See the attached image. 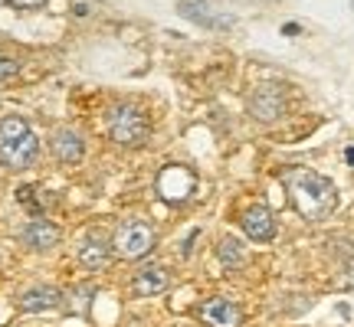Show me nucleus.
<instances>
[{"instance_id":"1","label":"nucleus","mask_w":354,"mask_h":327,"mask_svg":"<svg viewBox=\"0 0 354 327\" xmlns=\"http://www.w3.org/2000/svg\"><path fill=\"white\" fill-rule=\"evenodd\" d=\"M286 193H289L292 206L305 216V219H325V216L338 206V190L328 177L295 167L286 174Z\"/></svg>"},{"instance_id":"2","label":"nucleus","mask_w":354,"mask_h":327,"mask_svg":"<svg viewBox=\"0 0 354 327\" xmlns=\"http://www.w3.org/2000/svg\"><path fill=\"white\" fill-rule=\"evenodd\" d=\"M39 157V138L24 118H3L0 121V167L26 170Z\"/></svg>"},{"instance_id":"3","label":"nucleus","mask_w":354,"mask_h":327,"mask_svg":"<svg viewBox=\"0 0 354 327\" xmlns=\"http://www.w3.org/2000/svg\"><path fill=\"white\" fill-rule=\"evenodd\" d=\"M109 135H112L115 144H125V148H135L148 138V118L135 108V105H115L109 112Z\"/></svg>"},{"instance_id":"4","label":"nucleus","mask_w":354,"mask_h":327,"mask_svg":"<svg viewBox=\"0 0 354 327\" xmlns=\"http://www.w3.org/2000/svg\"><path fill=\"white\" fill-rule=\"evenodd\" d=\"M154 246V226L145 219H128L115 232V249L125 259H141L145 252H151Z\"/></svg>"},{"instance_id":"5","label":"nucleus","mask_w":354,"mask_h":327,"mask_svg":"<svg viewBox=\"0 0 354 327\" xmlns=\"http://www.w3.org/2000/svg\"><path fill=\"white\" fill-rule=\"evenodd\" d=\"M194 187H197V177L190 174L187 167H165V170L158 174V180H154L158 197L165 203H171V206L187 200L190 193H194Z\"/></svg>"},{"instance_id":"6","label":"nucleus","mask_w":354,"mask_h":327,"mask_svg":"<svg viewBox=\"0 0 354 327\" xmlns=\"http://www.w3.org/2000/svg\"><path fill=\"white\" fill-rule=\"evenodd\" d=\"M250 112H253V118H259V121H276V118H282V112H286V88L279 86V82H263V86L250 95Z\"/></svg>"},{"instance_id":"7","label":"nucleus","mask_w":354,"mask_h":327,"mask_svg":"<svg viewBox=\"0 0 354 327\" xmlns=\"http://www.w3.org/2000/svg\"><path fill=\"white\" fill-rule=\"evenodd\" d=\"M240 226L246 229V236L256 242H269L276 236V219H272V210L266 203H253L250 210H243Z\"/></svg>"},{"instance_id":"8","label":"nucleus","mask_w":354,"mask_h":327,"mask_svg":"<svg viewBox=\"0 0 354 327\" xmlns=\"http://www.w3.org/2000/svg\"><path fill=\"white\" fill-rule=\"evenodd\" d=\"M50 151L59 164L73 167V164H79L82 157H86V141H82V135L73 131V128H59L50 141Z\"/></svg>"},{"instance_id":"9","label":"nucleus","mask_w":354,"mask_h":327,"mask_svg":"<svg viewBox=\"0 0 354 327\" xmlns=\"http://www.w3.org/2000/svg\"><path fill=\"white\" fill-rule=\"evenodd\" d=\"M197 315H201V321L207 327H240V321H243L240 308L233 301H227V298H210V301H203Z\"/></svg>"},{"instance_id":"10","label":"nucleus","mask_w":354,"mask_h":327,"mask_svg":"<svg viewBox=\"0 0 354 327\" xmlns=\"http://www.w3.org/2000/svg\"><path fill=\"white\" fill-rule=\"evenodd\" d=\"M53 308H63V291L56 285H33L20 295V311L26 315H39V311H53Z\"/></svg>"},{"instance_id":"11","label":"nucleus","mask_w":354,"mask_h":327,"mask_svg":"<svg viewBox=\"0 0 354 327\" xmlns=\"http://www.w3.org/2000/svg\"><path fill=\"white\" fill-rule=\"evenodd\" d=\"M59 239H63V232H59V226L50 223V219H33V223H26L24 226V242L37 252L53 249Z\"/></svg>"},{"instance_id":"12","label":"nucleus","mask_w":354,"mask_h":327,"mask_svg":"<svg viewBox=\"0 0 354 327\" xmlns=\"http://www.w3.org/2000/svg\"><path fill=\"white\" fill-rule=\"evenodd\" d=\"M167 285H171L167 268H161V265H148V268H141L138 275H135V281H131V291H135V295H141V298H151V295H161V291H167Z\"/></svg>"},{"instance_id":"13","label":"nucleus","mask_w":354,"mask_h":327,"mask_svg":"<svg viewBox=\"0 0 354 327\" xmlns=\"http://www.w3.org/2000/svg\"><path fill=\"white\" fill-rule=\"evenodd\" d=\"M112 262V249H109V242L99 239V236H88L82 246H79V265L88 268V272H99L105 265Z\"/></svg>"},{"instance_id":"14","label":"nucleus","mask_w":354,"mask_h":327,"mask_svg":"<svg viewBox=\"0 0 354 327\" xmlns=\"http://www.w3.org/2000/svg\"><path fill=\"white\" fill-rule=\"evenodd\" d=\"M180 13H184V17H190L194 23H201V26H230V23H233V17H223V13L210 10L207 3H197V0L180 3Z\"/></svg>"},{"instance_id":"15","label":"nucleus","mask_w":354,"mask_h":327,"mask_svg":"<svg viewBox=\"0 0 354 327\" xmlns=\"http://www.w3.org/2000/svg\"><path fill=\"white\" fill-rule=\"evenodd\" d=\"M216 255H220V262L227 265V268H236V265H243V255H246V252H243V246L233 239V236H223L220 246H216Z\"/></svg>"},{"instance_id":"16","label":"nucleus","mask_w":354,"mask_h":327,"mask_svg":"<svg viewBox=\"0 0 354 327\" xmlns=\"http://www.w3.org/2000/svg\"><path fill=\"white\" fill-rule=\"evenodd\" d=\"M20 76V66L13 63V59H0V86L3 82H10V79Z\"/></svg>"},{"instance_id":"17","label":"nucleus","mask_w":354,"mask_h":327,"mask_svg":"<svg viewBox=\"0 0 354 327\" xmlns=\"http://www.w3.org/2000/svg\"><path fill=\"white\" fill-rule=\"evenodd\" d=\"M10 7H17V10H33V7H43L46 0H7Z\"/></svg>"},{"instance_id":"18","label":"nucleus","mask_w":354,"mask_h":327,"mask_svg":"<svg viewBox=\"0 0 354 327\" xmlns=\"http://www.w3.org/2000/svg\"><path fill=\"white\" fill-rule=\"evenodd\" d=\"M344 157H348V164H354V148H348V154H344Z\"/></svg>"}]
</instances>
